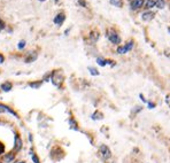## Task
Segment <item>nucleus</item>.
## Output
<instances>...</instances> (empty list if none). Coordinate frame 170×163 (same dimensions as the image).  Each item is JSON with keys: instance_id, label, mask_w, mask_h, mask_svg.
I'll list each match as a JSON object with an SVG mask.
<instances>
[{"instance_id": "1", "label": "nucleus", "mask_w": 170, "mask_h": 163, "mask_svg": "<svg viewBox=\"0 0 170 163\" xmlns=\"http://www.w3.org/2000/svg\"><path fill=\"white\" fill-rule=\"evenodd\" d=\"M63 80H64V76H63L61 70H54V71H52L51 82L55 87L60 89L62 83H63Z\"/></svg>"}, {"instance_id": "2", "label": "nucleus", "mask_w": 170, "mask_h": 163, "mask_svg": "<svg viewBox=\"0 0 170 163\" xmlns=\"http://www.w3.org/2000/svg\"><path fill=\"white\" fill-rule=\"evenodd\" d=\"M99 155H100V158H102L105 162H107V161H109L110 158H113V152L109 148V146L102 144V145L99 146Z\"/></svg>"}, {"instance_id": "3", "label": "nucleus", "mask_w": 170, "mask_h": 163, "mask_svg": "<svg viewBox=\"0 0 170 163\" xmlns=\"http://www.w3.org/2000/svg\"><path fill=\"white\" fill-rule=\"evenodd\" d=\"M106 37H107V39H108L112 44L117 45V46H120V44H121V42H122V39H121V37H120V35L115 31V30H113V29H110V30H108V31L106 32Z\"/></svg>"}, {"instance_id": "4", "label": "nucleus", "mask_w": 170, "mask_h": 163, "mask_svg": "<svg viewBox=\"0 0 170 163\" xmlns=\"http://www.w3.org/2000/svg\"><path fill=\"white\" fill-rule=\"evenodd\" d=\"M23 147V142H22V139H21L20 134L15 133V137H14V148H13V152L17 153L20 152L21 149Z\"/></svg>"}, {"instance_id": "5", "label": "nucleus", "mask_w": 170, "mask_h": 163, "mask_svg": "<svg viewBox=\"0 0 170 163\" xmlns=\"http://www.w3.org/2000/svg\"><path fill=\"white\" fill-rule=\"evenodd\" d=\"M0 113H7V114H10V115H13L14 117H16V118H19L17 113H16L15 110H13L10 107L4 105V104H0Z\"/></svg>"}, {"instance_id": "6", "label": "nucleus", "mask_w": 170, "mask_h": 163, "mask_svg": "<svg viewBox=\"0 0 170 163\" xmlns=\"http://www.w3.org/2000/svg\"><path fill=\"white\" fill-rule=\"evenodd\" d=\"M97 63H98V66H100V67H106V66H112V67H114V64H115L114 61H112V60L100 58V56L97 58Z\"/></svg>"}, {"instance_id": "7", "label": "nucleus", "mask_w": 170, "mask_h": 163, "mask_svg": "<svg viewBox=\"0 0 170 163\" xmlns=\"http://www.w3.org/2000/svg\"><path fill=\"white\" fill-rule=\"evenodd\" d=\"M66 20V15H64V13H59L57 14V16L53 19V22H54V24H57V25H62L63 24V22Z\"/></svg>"}, {"instance_id": "8", "label": "nucleus", "mask_w": 170, "mask_h": 163, "mask_svg": "<svg viewBox=\"0 0 170 163\" xmlns=\"http://www.w3.org/2000/svg\"><path fill=\"white\" fill-rule=\"evenodd\" d=\"M37 58H38V54H37L36 52H29L28 54H26V59H24V62L26 63H32V62H35V61H36Z\"/></svg>"}, {"instance_id": "9", "label": "nucleus", "mask_w": 170, "mask_h": 163, "mask_svg": "<svg viewBox=\"0 0 170 163\" xmlns=\"http://www.w3.org/2000/svg\"><path fill=\"white\" fill-rule=\"evenodd\" d=\"M154 16H155V14L153 13V12L146 11V12H144V13L141 14V20H143V21H145V22L152 21V20L154 19Z\"/></svg>"}, {"instance_id": "10", "label": "nucleus", "mask_w": 170, "mask_h": 163, "mask_svg": "<svg viewBox=\"0 0 170 163\" xmlns=\"http://www.w3.org/2000/svg\"><path fill=\"white\" fill-rule=\"evenodd\" d=\"M145 4V0H134L131 2V9H139Z\"/></svg>"}, {"instance_id": "11", "label": "nucleus", "mask_w": 170, "mask_h": 163, "mask_svg": "<svg viewBox=\"0 0 170 163\" xmlns=\"http://www.w3.org/2000/svg\"><path fill=\"white\" fill-rule=\"evenodd\" d=\"M68 123H69V126H70V129H71V130H75V131H78V130H79L77 121H76L74 117H70V118L68 120Z\"/></svg>"}, {"instance_id": "12", "label": "nucleus", "mask_w": 170, "mask_h": 163, "mask_svg": "<svg viewBox=\"0 0 170 163\" xmlns=\"http://www.w3.org/2000/svg\"><path fill=\"white\" fill-rule=\"evenodd\" d=\"M14 158H15V154H14V152L7 153V154H5V156H4V162L10 163L14 161Z\"/></svg>"}, {"instance_id": "13", "label": "nucleus", "mask_w": 170, "mask_h": 163, "mask_svg": "<svg viewBox=\"0 0 170 163\" xmlns=\"http://www.w3.org/2000/svg\"><path fill=\"white\" fill-rule=\"evenodd\" d=\"M0 89L2 90L4 92H9L10 90L13 89V84L10 82H5V83H2L0 85Z\"/></svg>"}, {"instance_id": "14", "label": "nucleus", "mask_w": 170, "mask_h": 163, "mask_svg": "<svg viewBox=\"0 0 170 163\" xmlns=\"http://www.w3.org/2000/svg\"><path fill=\"white\" fill-rule=\"evenodd\" d=\"M91 118H92L93 121H100V120H102L103 118V114L101 113V111H94L92 115H91Z\"/></svg>"}, {"instance_id": "15", "label": "nucleus", "mask_w": 170, "mask_h": 163, "mask_svg": "<svg viewBox=\"0 0 170 163\" xmlns=\"http://www.w3.org/2000/svg\"><path fill=\"white\" fill-rule=\"evenodd\" d=\"M155 6H156V0H147V1L145 2V8H146L147 11L152 9Z\"/></svg>"}, {"instance_id": "16", "label": "nucleus", "mask_w": 170, "mask_h": 163, "mask_svg": "<svg viewBox=\"0 0 170 163\" xmlns=\"http://www.w3.org/2000/svg\"><path fill=\"white\" fill-rule=\"evenodd\" d=\"M128 52H129V51L127 49V47H125L124 45H120V46H117V48H116V53H117V54H120V55L127 54Z\"/></svg>"}, {"instance_id": "17", "label": "nucleus", "mask_w": 170, "mask_h": 163, "mask_svg": "<svg viewBox=\"0 0 170 163\" xmlns=\"http://www.w3.org/2000/svg\"><path fill=\"white\" fill-rule=\"evenodd\" d=\"M30 156H31V160H32V163H40V160L38 158V155H37L36 153L33 152V149H30Z\"/></svg>"}, {"instance_id": "18", "label": "nucleus", "mask_w": 170, "mask_h": 163, "mask_svg": "<svg viewBox=\"0 0 170 163\" xmlns=\"http://www.w3.org/2000/svg\"><path fill=\"white\" fill-rule=\"evenodd\" d=\"M41 85H43V80H38V82H31V83H29V86H30L31 89H33V90L39 89Z\"/></svg>"}, {"instance_id": "19", "label": "nucleus", "mask_w": 170, "mask_h": 163, "mask_svg": "<svg viewBox=\"0 0 170 163\" xmlns=\"http://www.w3.org/2000/svg\"><path fill=\"white\" fill-rule=\"evenodd\" d=\"M109 4L112 6L117 7V8H121L122 5H123V1H122V0H109Z\"/></svg>"}, {"instance_id": "20", "label": "nucleus", "mask_w": 170, "mask_h": 163, "mask_svg": "<svg viewBox=\"0 0 170 163\" xmlns=\"http://www.w3.org/2000/svg\"><path fill=\"white\" fill-rule=\"evenodd\" d=\"M90 39L92 40V42H97L99 39V32L98 31H93L91 32V35H90Z\"/></svg>"}, {"instance_id": "21", "label": "nucleus", "mask_w": 170, "mask_h": 163, "mask_svg": "<svg viewBox=\"0 0 170 163\" xmlns=\"http://www.w3.org/2000/svg\"><path fill=\"white\" fill-rule=\"evenodd\" d=\"M88 70L90 71V74L92 75V76H99L100 75L99 70L97 68H94V67H88Z\"/></svg>"}, {"instance_id": "22", "label": "nucleus", "mask_w": 170, "mask_h": 163, "mask_svg": "<svg viewBox=\"0 0 170 163\" xmlns=\"http://www.w3.org/2000/svg\"><path fill=\"white\" fill-rule=\"evenodd\" d=\"M156 8L159 9H163L165 7V0H156Z\"/></svg>"}, {"instance_id": "23", "label": "nucleus", "mask_w": 170, "mask_h": 163, "mask_svg": "<svg viewBox=\"0 0 170 163\" xmlns=\"http://www.w3.org/2000/svg\"><path fill=\"white\" fill-rule=\"evenodd\" d=\"M143 109H144V107H143V106H136L134 109H132L131 113H132L134 115H138L140 111H143Z\"/></svg>"}, {"instance_id": "24", "label": "nucleus", "mask_w": 170, "mask_h": 163, "mask_svg": "<svg viewBox=\"0 0 170 163\" xmlns=\"http://www.w3.org/2000/svg\"><path fill=\"white\" fill-rule=\"evenodd\" d=\"M124 46L127 47V49L128 51H132L134 49V40H129V42H127L125 44H124Z\"/></svg>"}, {"instance_id": "25", "label": "nucleus", "mask_w": 170, "mask_h": 163, "mask_svg": "<svg viewBox=\"0 0 170 163\" xmlns=\"http://www.w3.org/2000/svg\"><path fill=\"white\" fill-rule=\"evenodd\" d=\"M26 40H20L19 44H17V48H19V49H23V48L26 47Z\"/></svg>"}, {"instance_id": "26", "label": "nucleus", "mask_w": 170, "mask_h": 163, "mask_svg": "<svg viewBox=\"0 0 170 163\" xmlns=\"http://www.w3.org/2000/svg\"><path fill=\"white\" fill-rule=\"evenodd\" d=\"M147 108H148V109H154V108H156V104H155V102H152V101H148V102H147Z\"/></svg>"}, {"instance_id": "27", "label": "nucleus", "mask_w": 170, "mask_h": 163, "mask_svg": "<svg viewBox=\"0 0 170 163\" xmlns=\"http://www.w3.org/2000/svg\"><path fill=\"white\" fill-rule=\"evenodd\" d=\"M139 99L141 100V102H143V104H145V105H147V102H148V101L146 100V98L144 97V94H143V93H140V94H139Z\"/></svg>"}, {"instance_id": "28", "label": "nucleus", "mask_w": 170, "mask_h": 163, "mask_svg": "<svg viewBox=\"0 0 170 163\" xmlns=\"http://www.w3.org/2000/svg\"><path fill=\"white\" fill-rule=\"evenodd\" d=\"M5 153V145L0 141V155H2Z\"/></svg>"}, {"instance_id": "29", "label": "nucleus", "mask_w": 170, "mask_h": 163, "mask_svg": "<svg viewBox=\"0 0 170 163\" xmlns=\"http://www.w3.org/2000/svg\"><path fill=\"white\" fill-rule=\"evenodd\" d=\"M5 28H6L5 22H4V21H2V20H1V19H0V32L2 31V30H4Z\"/></svg>"}, {"instance_id": "30", "label": "nucleus", "mask_w": 170, "mask_h": 163, "mask_svg": "<svg viewBox=\"0 0 170 163\" xmlns=\"http://www.w3.org/2000/svg\"><path fill=\"white\" fill-rule=\"evenodd\" d=\"M77 2H78V5L79 6H82V7H84V8H85V7H86V2H85V1H84V0H77Z\"/></svg>"}, {"instance_id": "31", "label": "nucleus", "mask_w": 170, "mask_h": 163, "mask_svg": "<svg viewBox=\"0 0 170 163\" xmlns=\"http://www.w3.org/2000/svg\"><path fill=\"white\" fill-rule=\"evenodd\" d=\"M4 62H5V56H4L2 54H0V64Z\"/></svg>"}, {"instance_id": "32", "label": "nucleus", "mask_w": 170, "mask_h": 163, "mask_svg": "<svg viewBox=\"0 0 170 163\" xmlns=\"http://www.w3.org/2000/svg\"><path fill=\"white\" fill-rule=\"evenodd\" d=\"M29 140H30V142H32V140H33V138H32V134H31V133H29Z\"/></svg>"}, {"instance_id": "33", "label": "nucleus", "mask_w": 170, "mask_h": 163, "mask_svg": "<svg viewBox=\"0 0 170 163\" xmlns=\"http://www.w3.org/2000/svg\"><path fill=\"white\" fill-rule=\"evenodd\" d=\"M69 31H70V29H67V30L64 31V35H66V36H68V33H69Z\"/></svg>"}, {"instance_id": "34", "label": "nucleus", "mask_w": 170, "mask_h": 163, "mask_svg": "<svg viewBox=\"0 0 170 163\" xmlns=\"http://www.w3.org/2000/svg\"><path fill=\"white\" fill-rule=\"evenodd\" d=\"M168 32L170 33V26H168Z\"/></svg>"}, {"instance_id": "35", "label": "nucleus", "mask_w": 170, "mask_h": 163, "mask_svg": "<svg viewBox=\"0 0 170 163\" xmlns=\"http://www.w3.org/2000/svg\"><path fill=\"white\" fill-rule=\"evenodd\" d=\"M17 163H26L24 161H21V162H17Z\"/></svg>"}, {"instance_id": "36", "label": "nucleus", "mask_w": 170, "mask_h": 163, "mask_svg": "<svg viewBox=\"0 0 170 163\" xmlns=\"http://www.w3.org/2000/svg\"><path fill=\"white\" fill-rule=\"evenodd\" d=\"M39 1H46V0H39Z\"/></svg>"}, {"instance_id": "37", "label": "nucleus", "mask_w": 170, "mask_h": 163, "mask_svg": "<svg viewBox=\"0 0 170 163\" xmlns=\"http://www.w3.org/2000/svg\"><path fill=\"white\" fill-rule=\"evenodd\" d=\"M55 2H57V0H55Z\"/></svg>"}, {"instance_id": "38", "label": "nucleus", "mask_w": 170, "mask_h": 163, "mask_svg": "<svg viewBox=\"0 0 170 163\" xmlns=\"http://www.w3.org/2000/svg\"><path fill=\"white\" fill-rule=\"evenodd\" d=\"M0 124H1V122H0Z\"/></svg>"}, {"instance_id": "39", "label": "nucleus", "mask_w": 170, "mask_h": 163, "mask_svg": "<svg viewBox=\"0 0 170 163\" xmlns=\"http://www.w3.org/2000/svg\"><path fill=\"white\" fill-rule=\"evenodd\" d=\"M0 74H1V73H0Z\"/></svg>"}]
</instances>
